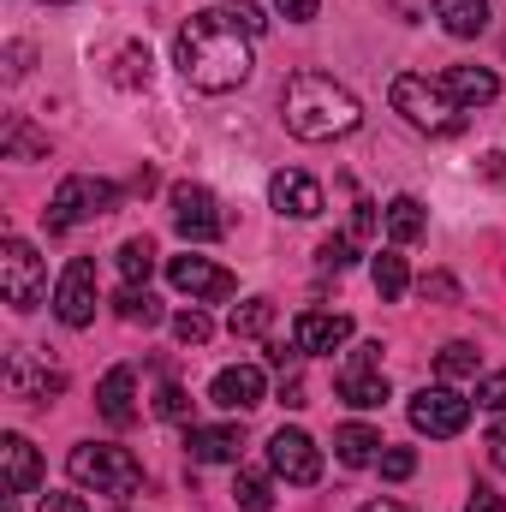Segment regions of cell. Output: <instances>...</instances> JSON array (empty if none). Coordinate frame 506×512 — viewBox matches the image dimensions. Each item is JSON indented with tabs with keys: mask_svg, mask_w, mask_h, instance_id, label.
<instances>
[{
	"mask_svg": "<svg viewBox=\"0 0 506 512\" xmlns=\"http://www.w3.org/2000/svg\"><path fill=\"white\" fill-rule=\"evenodd\" d=\"M173 60L185 72L191 90H209V96H227L251 78V30L239 24L233 6H209L197 12L179 36H173Z\"/></svg>",
	"mask_w": 506,
	"mask_h": 512,
	"instance_id": "6da1fadb",
	"label": "cell"
},
{
	"mask_svg": "<svg viewBox=\"0 0 506 512\" xmlns=\"http://www.w3.org/2000/svg\"><path fill=\"white\" fill-rule=\"evenodd\" d=\"M280 114H286V131L304 137V143H334V137L364 126L358 96L346 84H334L328 72H292L286 96H280Z\"/></svg>",
	"mask_w": 506,
	"mask_h": 512,
	"instance_id": "7a4b0ae2",
	"label": "cell"
},
{
	"mask_svg": "<svg viewBox=\"0 0 506 512\" xmlns=\"http://www.w3.org/2000/svg\"><path fill=\"white\" fill-rule=\"evenodd\" d=\"M393 114H405V126L429 131V137H453L465 126V108L441 90V78H417V72H399L393 78Z\"/></svg>",
	"mask_w": 506,
	"mask_h": 512,
	"instance_id": "3957f363",
	"label": "cell"
},
{
	"mask_svg": "<svg viewBox=\"0 0 506 512\" xmlns=\"http://www.w3.org/2000/svg\"><path fill=\"white\" fill-rule=\"evenodd\" d=\"M66 471H72V483H84L96 495H137V483H143V465L108 441H78L66 453Z\"/></svg>",
	"mask_w": 506,
	"mask_h": 512,
	"instance_id": "277c9868",
	"label": "cell"
},
{
	"mask_svg": "<svg viewBox=\"0 0 506 512\" xmlns=\"http://www.w3.org/2000/svg\"><path fill=\"white\" fill-rule=\"evenodd\" d=\"M114 203H120V191H114L108 179L72 173V179H60V191H54V203H48V233H72L78 221H96V215H108Z\"/></svg>",
	"mask_w": 506,
	"mask_h": 512,
	"instance_id": "5b68a950",
	"label": "cell"
},
{
	"mask_svg": "<svg viewBox=\"0 0 506 512\" xmlns=\"http://www.w3.org/2000/svg\"><path fill=\"white\" fill-rule=\"evenodd\" d=\"M0 292H6L12 310H36L42 292H48V268H42V256H36L30 239H18V233L0 245Z\"/></svg>",
	"mask_w": 506,
	"mask_h": 512,
	"instance_id": "8992f818",
	"label": "cell"
},
{
	"mask_svg": "<svg viewBox=\"0 0 506 512\" xmlns=\"http://www.w3.org/2000/svg\"><path fill=\"white\" fill-rule=\"evenodd\" d=\"M465 423H471V399H459L453 387H423V393H411V429H417V435L453 441V435H465Z\"/></svg>",
	"mask_w": 506,
	"mask_h": 512,
	"instance_id": "52a82bcc",
	"label": "cell"
},
{
	"mask_svg": "<svg viewBox=\"0 0 506 512\" xmlns=\"http://www.w3.org/2000/svg\"><path fill=\"white\" fill-rule=\"evenodd\" d=\"M54 316L66 328H90L96 322V262L90 256H72L60 286H54Z\"/></svg>",
	"mask_w": 506,
	"mask_h": 512,
	"instance_id": "ba28073f",
	"label": "cell"
},
{
	"mask_svg": "<svg viewBox=\"0 0 506 512\" xmlns=\"http://www.w3.org/2000/svg\"><path fill=\"white\" fill-rule=\"evenodd\" d=\"M173 227H179L191 245H215V239L227 233L221 203H215L203 185H173Z\"/></svg>",
	"mask_w": 506,
	"mask_h": 512,
	"instance_id": "9c48e42d",
	"label": "cell"
},
{
	"mask_svg": "<svg viewBox=\"0 0 506 512\" xmlns=\"http://www.w3.org/2000/svg\"><path fill=\"white\" fill-rule=\"evenodd\" d=\"M167 280H173V292H185V298H203V304H221V298H233V274L227 268H215L209 256H173L167 262Z\"/></svg>",
	"mask_w": 506,
	"mask_h": 512,
	"instance_id": "30bf717a",
	"label": "cell"
},
{
	"mask_svg": "<svg viewBox=\"0 0 506 512\" xmlns=\"http://www.w3.org/2000/svg\"><path fill=\"white\" fill-rule=\"evenodd\" d=\"M268 465H274L286 483H298V489H310V483L322 477V453H316V441H310L304 429H274V441H268Z\"/></svg>",
	"mask_w": 506,
	"mask_h": 512,
	"instance_id": "8fae6325",
	"label": "cell"
},
{
	"mask_svg": "<svg viewBox=\"0 0 506 512\" xmlns=\"http://www.w3.org/2000/svg\"><path fill=\"white\" fill-rule=\"evenodd\" d=\"M6 387H12V399H24V405H48V399H60L66 370H54V364L36 358V352H12V364H6Z\"/></svg>",
	"mask_w": 506,
	"mask_h": 512,
	"instance_id": "7c38bea8",
	"label": "cell"
},
{
	"mask_svg": "<svg viewBox=\"0 0 506 512\" xmlns=\"http://www.w3.org/2000/svg\"><path fill=\"white\" fill-rule=\"evenodd\" d=\"M268 203L280 215H292V221H310V215H322V185L310 173H298V167H280L268 179Z\"/></svg>",
	"mask_w": 506,
	"mask_h": 512,
	"instance_id": "4fadbf2b",
	"label": "cell"
},
{
	"mask_svg": "<svg viewBox=\"0 0 506 512\" xmlns=\"http://www.w3.org/2000/svg\"><path fill=\"white\" fill-rule=\"evenodd\" d=\"M346 340H352V316H340V310H304L292 322V346L298 352H334Z\"/></svg>",
	"mask_w": 506,
	"mask_h": 512,
	"instance_id": "5bb4252c",
	"label": "cell"
},
{
	"mask_svg": "<svg viewBox=\"0 0 506 512\" xmlns=\"http://www.w3.org/2000/svg\"><path fill=\"white\" fill-rule=\"evenodd\" d=\"M36 477H42L36 447H30L24 435H0V489H6V501L30 495V489H36Z\"/></svg>",
	"mask_w": 506,
	"mask_h": 512,
	"instance_id": "9a60e30c",
	"label": "cell"
},
{
	"mask_svg": "<svg viewBox=\"0 0 506 512\" xmlns=\"http://www.w3.org/2000/svg\"><path fill=\"white\" fill-rule=\"evenodd\" d=\"M441 90L471 114V108H489V102L501 96V78H495L489 66H447V72H441Z\"/></svg>",
	"mask_w": 506,
	"mask_h": 512,
	"instance_id": "2e32d148",
	"label": "cell"
},
{
	"mask_svg": "<svg viewBox=\"0 0 506 512\" xmlns=\"http://www.w3.org/2000/svg\"><path fill=\"white\" fill-rule=\"evenodd\" d=\"M96 411H102L114 429H131V423H137V376H131L126 364L102 376V387H96Z\"/></svg>",
	"mask_w": 506,
	"mask_h": 512,
	"instance_id": "e0dca14e",
	"label": "cell"
},
{
	"mask_svg": "<svg viewBox=\"0 0 506 512\" xmlns=\"http://www.w3.org/2000/svg\"><path fill=\"white\" fill-rule=\"evenodd\" d=\"M209 399L227 405V411H256V405H262V370H256V364H233V370H221V376L209 382Z\"/></svg>",
	"mask_w": 506,
	"mask_h": 512,
	"instance_id": "ac0fdd59",
	"label": "cell"
},
{
	"mask_svg": "<svg viewBox=\"0 0 506 512\" xmlns=\"http://www.w3.org/2000/svg\"><path fill=\"white\" fill-rule=\"evenodd\" d=\"M239 447H245V429H239V423H221V429H191V435H185L191 465H227V459H239Z\"/></svg>",
	"mask_w": 506,
	"mask_h": 512,
	"instance_id": "d6986e66",
	"label": "cell"
},
{
	"mask_svg": "<svg viewBox=\"0 0 506 512\" xmlns=\"http://www.w3.org/2000/svg\"><path fill=\"white\" fill-rule=\"evenodd\" d=\"M340 399L358 405V411H376V405H387V376L370 370V364H346L340 370Z\"/></svg>",
	"mask_w": 506,
	"mask_h": 512,
	"instance_id": "ffe728a7",
	"label": "cell"
},
{
	"mask_svg": "<svg viewBox=\"0 0 506 512\" xmlns=\"http://www.w3.org/2000/svg\"><path fill=\"white\" fill-rule=\"evenodd\" d=\"M435 18L447 36H483L489 30V0H435Z\"/></svg>",
	"mask_w": 506,
	"mask_h": 512,
	"instance_id": "44dd1931",
	"label": "cell"
},
{
	"mask_svg": "<svg viewBox=\"0 0 506 512\" xmlns=\"http://www.w3.org/2000/svg\"><path fill=\"white\" fill-rule=\"evenodd\" d=\"M381 429H370V423H346L340 435H334V453H340V465H376L381 459Z\"/></svg>",
	"mask_w": 506,
	"mask_h": 512,
	"instance_id": "7402d4cb",
	"label": "cell"
},
{
	"mask_svg": "<svg viewBox=\"0 0 506 512\" xmlns=\"http://www.w3.org/2000/svg\"><path fill=\"white\" fill-rule=\"evenodd\" d=\"M423 227H429V221H423V203H417V197H393V203H387V239H393V245H417Z\"/></svg>",
	"mask_w": 506,
	"mask_h": 512,
	"instance_id": "603a6c76",
	"label": "cell"
},
{
	"mask_svg": "<svg viewBox=\"0 0 506 512\" xmlns=\"http://www.w3.org/2000/svg\"><path fill=\"white\" fill-rule=\"evenodd\" d=\"M227 328H233V340H262V334L274 328V298H245V304H233Z\"/></svg>",
	"mask_w": 506,
	"mask_h": 512,
	"instance_id": "cb8c5ba5",
	"label": "cell"
},
{
	"mask_svg": "<svg viewBox=\"0 0 506 512\" xmlns=\"http://www.w3.org/2000/svg\"><path fill=\"white\" fill-rule=\"evenodd\" d=\"M370 274H376V292L387 298V304H399V298L411 292V268H405V256H399V251H381Z\"/></svg>",
	"mask_w": 506,
	"mask_h": 512,
	"instance_id": "d4e9b609",
	"label": "cell"
},
{
	"mask_svg": "<svg viewBox=\"0 0 506 512\" xmlns=\"http://www.w3.org/2000/svg\"><path fill=\"white\" fill-rule=\"evenodd\" d=\"M120 274H126V286H149V274H155V245H149V239H126V245H120Z\"/></svg>",
	"mask_w": 506,
	"mask_h": 512,
	"instance_id": "484cf974",
	"label": "cell"
},
{
	"mask_svg": "<svg viewBox=\"0 0 506 512\" xmlns=\"http://www.w3.org/2000/svg\"><path fill=\"white\" fill-rule=\"evenodd\" d=\"M114 310H120L126 322H143V328H155V322H161V304L149 298V286H120Z\"/></svg>",
	"mask_w": 506,
	"mask_h": 512,
	"instance_id": "4316f807",
	"label": "cell"
},
{
	"mask_svg": "<svg viewBox=\"0 0 506 512\" xmlns=\"http://www.w3.org/2000/svg\"><path fill=\"white\" fill-rule=\"evenodd\" d=\"M477 364H483V358H477V346H465V340H453V346H441V352H435V370H441L447 382L477 376Z\"/></svg>",
	"mask_w": 506,
	"mask_h": 512,
	"instance_id": "83f0119b",
	"label": "cell"
},
{
	"mask_svg": "<svg viewBox=\"0 0 506 512\" xmlns=\"http://www.w3.org/2000/svg\"><path fill=\"white\" fill-rule=\"evenodd\" d=\"M114 84H126V90H137V84H149V48H143V42H126V48H120Z\"/></svg>",
	"mask_w": 506,
	"mask_h": 512,
	"instance_id": "f1b7e54d",
	"label": "cell"
},
{
	"mask_svg": "<svg viewBox=\"0 0 506 512\" xmlns=\"http://www.w3.org/2000/svg\"><path fill=\"white\" fill-rule=\"evenodd\" d=\"M233 501L245 512H268L274 507V495H268V477L262 471H239V483H233Z\"/></svg>",
	"mask_w": 506,
	"mask_h": 512,
	"instance_id": "f546056e",
	"label": "cell"
},
{
	"mask_svg": "<svg viewBox=\"0 0 506 512\" xmlns=\"http://www.w3.org/2000/svg\"><path fill=\"white\" fill-rule=\"evenodd\" d=\"M155 417L185 423V417H191V393H185L179 382H161V393H155Z\"/></svg>",
	"mask_w": 506,
	"mask_h": 512,
	"instance_id": "4dcf8cb0",
	"label": "cell"
},
{
	"mask_svg": "<svg viewBox=\"0 0 506 512\" xmlns=\"http://www.w3.org/2000/svg\"><path fill=\"white\" fill-rule=\"evenodd\" d=\"M6 155H18V161H30V155H48V143H42L36 131L24 126V120H6Z\"/></svg>",
	"mask_w": 506,
	"mask_h": 512,
	"instance_id": "1f68e13d",
	"label": "cell"
},
{
	"mask_svg": "<svg viewBox=\"0 0 506 512\" xmlns=\"http://www.w3.org/2000/svg\"><path fill=\"white\" fill-rule=\"evenodd\" d=\"M173 334H179L185 346H209V334H215V322H209L203 310H179V316H173Z\"/></svg>",
	"mask_w": 506,
	"mask_h": 512,
	"instance_id": "d6a6232c",
	"label": "cell"
},
{
	"mask_svg": "<svg viewBox=\"0 0 506 512\" xmlns=\"http://www.w3.org/2000/svg\"><path fill=\"white\" fill-rule=\"evenodd\" d=\"M316 262H322V268H334V274H340V268H352V262H358V239H352V233H340V239H322Z\"/></svg>",
	"mask_w": 506,
	"mask_h": 512,
	"instance_id": "836d02e7",
	"label": "cell"
},
{
	"mask_svg": "<svg viewBox=\"0 0 506 512\" xmlns=\"http://www.w3.org/2000/svg\"><path fill=\"white\" fill-rule=\"evenodd\" d=\"M376 465H381V477H387V483H405V477L417 471V453H411V447H387Z\"/></svg>",
	"mask_w": 506,
	"mask_h": 512,
	"instance_id": "e575fe53",
	"label": "cell"
},
{
	"mask_svg": "<svg viewBox=\"0 0 506 512\" xmlns=\"http://www.w3.org/2000/svg\"><path fill=\"white\" fill-rule=\"evenodd\" d=\"M477 399H483L489 411H506V370H495V376H483V387H477Z\"/></svg>",
	"mask_w": 506,
	"mask_h": 512,
	"instance_id": "d590c367",
	"label": "cell"
},
{
	"mask_svg": "<svg viewBox=\"0 0 506 512\" xmlns=\"http://www.w3.org/2000/svg\"><path fill=\"white\" fill-rule=\"evenodd\" d=\"M370 233H376V203H358V209H352V239L364 245Z\"/></svg>",
	"mask_w": 506,
	"mask_h": 512,
	"instance_id": "8d00e7d4",
	"label": "cell"
},
{
	"mask_svg": "<svg viewBox=\"0 0 506 512\" xmlns=\"http://www.w3.org/2000/svg\"><path fill=\"white\" fill-rule=\"evenodd\" d=\"M423 292H429V298H441V304H453V298H459V280H453V274H429V280H423Z\"/></svg>",
	"mask_w": 506,
	"mask_h": 512,
	"instance_id": "74e56055",
	"label": "cell"
},
{
	"mask_svg": "<svg viewBox=\"0 0 506 512\" xmlns=\"http://www.w3.org/2000/svg\"><path fill=\"white\" fill-rule=\"evenodd\" d=\"M274 6H280V18H292V24H310L322 0H274Z\"/></svg>",
	"mask_w": 506,
	"mask_h": 512,
	"instance_id": "f35d334b",
	"label": "cell"
},
{
	"mask_svg": "<svg viewBox=\"0 0 506 512\" xmlns=\"http://www.w3.org/2000/svg\"><path fill=\"white\" fill-rule=\"evenodd\" d=\"M465 512H506V501L495 495V489H471V501H465Z\"/></svg>",
	"mask_w": 506,
	"mask_h": 512,
	"instance_id": "ab89813d",
	"label": "cell"
},
{
	"mask_svg": "<svg viewBox=\"0 0 506 512\" xmlns=\"http://www.w3.org/2000/svg\"><path fill=\"white\" fill-rule=\"evenodd\" d=\"M36 512H90V507H84L78 495H42V507Z\"/></svg>",
	"mask_w": 506,
	"mask_h": 512,
	"instance_id": "60d3db41",
	"label": "cell"
},
{
	"mask_svg": "<svg viewBox=\"0 0 506 512\" xmlns=\"http://www.w3.org/2000/svg\"><path fill=\"white\" fill-rule=\"evenodd\" d=\"M489 465H501V471H506V423L489 429Z\"/></svg>",
	"mask_w": 506,
	"mask_h": 512,
	"instance_id": "b9f144b4",
	"label": "cell"
},
{
	"mask_svg": "<svg viewBox=\"0 0 506 512\" xmlns=\"http://www.w3.org/2000/svg\"><path fill=\"white\" fill-rule=\"evenodd\" d=\"M6 60H12V66H6V72H12V78H18V72H24V66H30V48H24V42H12V54H6Z\"/></svg>",
	"mask_w": 506,
	"mask_h": 512,
	"instance_id": "7bdbcfd3",
	"label": "cell"
},
{
	"mask_svg": "<svg viewBox=\"0 0 506 512\" xmlns=\"http://www.w3.org/2000/svg\"><path fill=\"white\" fill-rule=\"evenodd\" d=\"M358 512H411V507H399V501H370V507H358Z\"/></svg>",
	"mask_w": 506,
	"mask_h": 512,
	"instance_id": "ee69618b",
	"label": "cell"
},
{
	"mask_svg": "<svg viewBox=\"0 0 506 512\" xmlns=\"http://www.w3.org/2000/svg\"><path fill=\"white\" fill-rule=\"evenodd\" d=\"M54 6H60V0H54Z\"/></svg>",
	"mask_w": 506,
	"mask_h": 512,
	"instance_id": "f6af8a7d",
	"label": "cell"
}]
</instances>
